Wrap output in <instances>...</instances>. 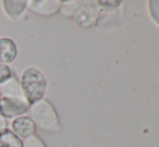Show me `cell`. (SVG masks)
<instances>
[{
    "instance_id": "cell-15",
    "label": "cell",
    "mask_w": 159,
    "mask_h": 147,
    "mask_svg": "<svg viewBox=\"0 0 159 147\" xmlns=\"http://www.w3.org/2000/svg\"><path fill=\"white\" fill-rule=\"evenodd\" d=\"M6 128H8V122H7V120L0 115V131L3 130V129H6Z\"/></svg>"
},
{
    "instance_id": "cell-3",
    "label": "cell",
    "mask_w": 159,
    "mask_h": 147,
    "mask_svg": "<svg viewBox=\"0 0 159 147\" xmlns=\"http://www.w3.org/2000/svg\"><path fill=\"white\" fill-rule=\"evenodd\" d=\"M30 110V104L25 99L0 96V115L4 119H15L21 116H25Z\"/></svg>"
},
{
    "instance_id": "cell-12",
    "label": "cell",
    "mask_w": 159,
    "mask_h": 147,
    "mask_svg": "<svg viewBox=\"0 0 159 147\" xmlns=\"http://www.w3.org/2000/svg\"><path fill=\"white\" fill-rule=\"evenodd\" d=\"M23 147H48L44 141L37 134H34L23 141Z\"/></svg>"
},
{
    "instance_id": "cell-6",
    "label": "cell",
    "mask_w": 159,
    "mask_h": 147,
    "mask_svg": "<svg viewBox=\"0 0 159 147\" xmlns=\"http://www.w3.org/2000/svg\"><path fill=\"white\" fill-rule=\"evenodd\" d=\"M0 4L4 15L13 22L19 21L27 10V0H2Z\"/></svg>"
},
{
    "instance_id": "cell-5",
    "label": "cell",
    "mask_w": 159,
    "mask_h": 147,
    "mask_svg": "<svg viewBox=\"0 0 159 147\" xmlns=\"http://www.w3.org/2000/svg\"><path fill=\"white\" fill-rule=\"evenodd\" d=\"M10 129L22 141H24V140L28 139L32 135L36 134V130H37L34 121L30 119V116L27 115L21 116V117H17L15 119H13L11 121Z\"/></svg>"
},
{
    "instance_id": "cell-8",
    "label": "cell",
    "mask_w": 159,
    "mask_h": 147,
    "mask_svg": "<svg viewBox=\"0 0 159 147\" xmlns=\"http://www.w3.org/2000/svg\"><path fill=\"white\" fill-rule=\"evenodd\" d=\"M17 47L14 40L9 37H0V63L11 64L17 56Z\"/></svg>"
},
{
    "instance_id": "cell-4",
    "label": "cell",
    "mask_w": 159,
    "mask_h": 147,
    "mask_svg": "<svg viewBox=\"0 0 159 147\" xmlns=\"http://www.w3.org/2000/svg\"><path fill=\"white\" fill-rule=\"evenodd\" d=\"M61 0H28L27 10L38 16H53L60 12Z\"/></svg>"
},
{
    "instance_id": "cell-9",
    "label": "cell",
    "mask_w": 159,
    "mask_h": 147,
    "mask_svg": "<svg viewBox=\"0 0 159 147\" xmlns=\"http://www.w3.org/2000/svg\"><path fill=\"white\" fill-rule=\"evenodd\" d=\"M0 96L24 99L21 84H20V80L15 75H13L8 80L0 83Z\"/></svg>"
},
{
    "instance_id": "cell-14",
    "label": "cell",
    "mask_w": 159,
    "mask_h": 147,
    "mask_svg": "<svg viewBox=\"0 0 159 147\" xmlns=\"http://www.w3.org/2000/svg\"><path fill=\"white\" fill-rule=\"evenodd\" d=\"M14 75L12 68L7 64H1L0 63V83H2L3 81L8 80L10 77Z\"/></svg>"
},
{
    "instance_id": "cell-7",
    "label": "cell",
    "mask_w": 159,
    "mask_h": 147,
    "mask_svg": "<svg viewBox=\"0 0 159 147\" xmlns=\"http://www.w3.org/2000/svg\"><path fill=\"white\" fill-rule=\"evenodd\" d=\"M74 19H75V23L80 28H91L96 25L98 13L94 7L82 6L81 9L76 13Z\"/></svg>"
},
{
    "instance_id": "cell-11",
    "label": "cell",
    "mask_w": 159,
    "mask_h": 147,
    "mask_svg": "<svg viewBox=\"0 0 159 147\" xmlns=\"http://www.w3.org/2000/svg\"><path fill=\"white\" fill-rule=\"evenodd\" d=\"M81 1H62V6L60 9V12L62 13L63 16L66 17H70V16H75L76 13L81 9Z\"/></svg>"
},
{
    "instance_id": "cell-2",
    "label": "cell",
    "mask_w": 159,
    "mask_h": 147,
    "mask_svg": "<svg viewBox=\"0 0 159 147\" xmlns=\"http://www.w3.org/2000/svg\"><path fill=\"white\" fill-rule=\"evenodd\" d=\"M19 80L24 99L30 105L44 99L48 90V81L40 69L34 66L26 67L22 72Z\"/></svg>"
},
{
    "instance_id": "cell-13",
    "label": "cell",
    "mask_w": 159,
    "mask_h": 147,
    "mask_svg": "<svg viewBox=\"0 0 159 147\" xmlns=\"http://www.w3.org/2000/svg\"><path fill=\"white\" fill-rule=\"evenodd\" d=\"M147 3L149 15L155 21V23L159 25V0H149Z\"/></svg>"
},
{
    "instance_id": "cell-1",
    "label": "cell",
    "mask_w": 159,
    "mask_h": 147,
    "mask_svg": "<svg viewBox=\"0 0 159 147\" xmlns=\"http://www.w3.org/2000/svg\"><path fill=\"white\" fill-rule=\"evenodd\" d=\"M28 114L36 128L40 129L43 132L55 134L62 131V123L59 114L53 104L47 99H42L30 105Z\"/></svg>"
},
{
    "instance_id": "cell-10",
    "label": "cell",
    "mask_w": 159,
    "mask_h": 147,
    "mask_svg": "<svg viewBox=\"0 0 159 147\" xmlns=\"http://www.w3.org/2000/svg\"><path fill=\"white\" fill-rule=\"evenodd\" d=\"M0 147H23V141L10 128H6L0 131Z\"/></svg>"
}]
</instances>
